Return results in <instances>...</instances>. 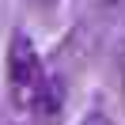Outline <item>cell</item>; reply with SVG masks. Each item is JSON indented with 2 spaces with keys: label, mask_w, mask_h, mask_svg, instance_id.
<instances>
[{
  "label": "cell",
  "mask_w": 125,
  "mask_h": 125,
  "mask_svg": "<svg viewBox=\"0 0 125 125\" xmlns=\"http://www.w3.org/2000/svg\"><path fill=\"white\" fill-rule=\"evenodd\" d=\"M46 83H49V76L42 68V57L34 49V42L23 31H15L11 34V46H8V91H11V102L19 110H34L38 114Z\"/></svg>",
  "instance_id": "1"
},
{
  "label": "cell",
  "mask_w": 125,
  "mask_h": 125,
  "mask_svg": "<svg viewBox=\"0 0 125 125\" xmlns=\"http://www.w3.org/2000/svg\"><path fill=\"white\" fill-rule=\"evenodd\" d=\"M121 72H125V53H121Z\"/></svg>",
  "instance_id": "3"
},
{
  "label": "cell",
  "mask_w": 125,
  "mask_h": 125,
  "mask_svg": "<svg viewBox=\"0 0 125 125\" xmlns=\"http://www.w3.org/2000/svg\"><path fill=\"white\" fill-rule=\"evenodd\" d=\"M76 125H114V121H110V117L102 114V110H91V114H83Z\"/></svg>",
  "instance_id": "2"
},
{
  "label": "cell",
  "mask_w": 125,
  "mask_h": 125,
  "mask_svg": "<svg viewBox=\"0 0 125 125\" xmlns=\"http://www.w3.org/2000/svg\"><path fill=\"white\" fill-rule=\"evenodd\" d=\"M110 4H125V0H110Z\"/></svg>",
  "instance_id": "4"
}]
</instances>
